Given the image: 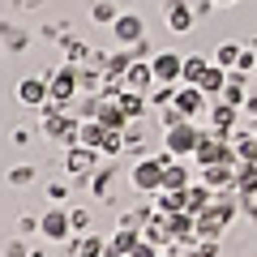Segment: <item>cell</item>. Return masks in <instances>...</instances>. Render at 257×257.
I'll use <instances>...</instances> for the list:
<instances>
[{
    "label": "cell",
    "mask_w": 257,
    "mask_h": 257,
    "mask_svg": "<svg viewBox=\"0 0 257 257\" xmlns=\"http://www.w3.org/2000/svg\"><path fill=\"white\" fill-rule=\"evenodd\" d=\"M77 128H82V120L69 107H60V103L39 107V133H43L47 142H60V146L69 150V146H77Z\"/></svg>",
    "instance_id": "cell-1"
},
{
    "label": "cell",
    "mask_w": 257,
    "mask_h": 257,
    "mask_svg": "<svg viewBox=\"0 0 257 257\" xmlns=\"http://www.w3.org/2000/svg\"><path fill=\"white\" fill-rule=\"evenodd\" d=\"M172 150H163V155H142L138 163H133V172H128V180H133V189L138 193H150L155 197L159 189H163V167L172 163Z\"/></svg>",
    "instance_id": "cell-2"
},
{
    "label": "cell",
    "mask_w": 257,
    "mask_h": 257,
    "mask_svg": "<svg viewBox=\"0 0 257 257\" xmlns=\"http://www.w3.org/2000/svg\"><path fill=\"white\" fill-rule=\"evenodd\" d=\"M82 64H69L64 60L60 69L47 73V103H60V107H73V99L82 94V77H77Z\"/></svg>",
    "instance_id": "cell-3"
},
{
    "label": "cell",
    "mask_w": 257,
    "mask_h": 257,
    "mask_svg": "<svg viewBox=\"0 0 257 257\" xmlns=\"http://www.w3.org/2000/svg\"><path fill=\"white\" fill-rule=\"evenodd\" d=\"M197 142H202L197 120H184V124H176V128H167V133H163V150H172L176 159H193Z\"/></svg>",
    "instance_id": "cell-4"
},
{
    "label": "cell",
    "mask_w": 257,
    "mask_h": 257,
    "mask_svg": "<svg viewBox=\"0 0 257 257\" xmlns=\"http://www.w3.org/2000/svg\"><path fill=\"white\" fill-rule=\"evenodd\" d=\"M39 236L47 244H64V240H73V223H69V210L64 206H52V210L39 219Z\"/></svg>",
    "instance_id": "cell-5"
},
{
    "label": "cell",
    "mask_w": 257,
    "mask_h": 257,
    "mask_svg": "<svg viewBox=\"0 0 257 257\" xmlns=\"http://www.w3.org/2000/svg\"><path fill=\"white\" fill-rule=\"evenodd\" d=\"M99 150L90 146H69L64 150V172H69V180H90V172L99 167Z\"/></svg>",
    "instance_id": "cell-6"
},
{
    "label": "cell",
    "mask_w": 257,
    "mask_h": 257,
    "mask_svg": "<svg viewBox=\"0 0 257 257\" xmlns=\"http://www.w3.org/2000/svg\"><path fill=\"white\" fill-rule=\"evenodd\" d=\"M163 22L172 35H189L197 26V9H193L189 0H163Z\"/></svg>",
    "instance_id": "cell-7"
},
{
    "label": "cell",
    "mask_w": 257,
    "mask_h": 257,
    "mask_svg": "<svg viewBox=\"0 0 257 257\" xmlns=\"http://www.w3.org/2000/svg\"><path fill=\"white\" fill-rule=\"evenodd\" d=\"M150 69H155V82L180 86V77H184V56H176V52H155V56H150Z\"/></svg>",
    "instance_id": "cell-8"
},
{
    "label": "cell",
    "mask_w": 257,
    "mask_h": 257,
    "mask_svg": "<svg viewBox=\"0 0 257 257\" xmlns=\"http://www.w3.org/2000/svg\"><path fill=\"white\" fill-rule=\"evenodd\" d=\"M206 120H210V128H219L223 138H236L240 107H236V103H223V99H210V107H206Z\"/></svg>",
    "instance_id": "cell-9"
},
{
    "label": "cell",
    "mask_w": 257,
    "mask_h": 257,
    "mask_svg": "<svg viewBox=\"0 0 257 257\" xmlns=\"http://www.w3.org/2000/svg\"><path fill=\"white\" fill-rule=\"evenodd\" d=\"M176 107H180L189 120H197L206 107H210V99L202 94V86H189V82H180V86H176Z\"/></svg>",
    "instance_id": "cell-10"
},
{
    "label": "cell",
    "mask_w": 257,
    "mask_h": 257,
    "mask_svg": "<svg viewBox=\"0 0 257 257\" xmlns=\"http://www.w3.org/2000/svg\"><path fill=\"white\" fill-rule=\"evenodd\" d=\"M111 30H116V43L120 47H133L138 39H146V22H142L138 13H120V18L111 22Z\"/></svg>",
    "instance_id": "cell-11"
},
{
    "label": "cell",
    "mask_w": 257,
    "mask_h": 257,
    "mask_svg": "<svg viewBox=\"0 0 257 257\" xmlns=\"http://www.w3.org/2000/svg\"><path fill=\"white\" fill-rule=\"evenodd\" d=\"M18 103L22 107H47V77H22L18 82Z\"/></svg>",
    "instance_id": "cell-12"
},
{
    "label": "cell",
    "mask_w": 257,
    "mask_h": 257,
    "mask_svg": "<svg viewBox=\"0 0 257 257\" xmlns=\"http://www.w3.org/2000/svg\"><path fill=\"white\" fill-rule=\"evenodd\" d=\"M138 240H142V231H133V227H116V231L107 236L103 257H128L133 248H138Z\"/></svg>",
    "instance_id": "cell-13"
},
{
    "label": "cell",
    "mask_w": 257,
    "mask_h": 257,
    "mask_svg": "<svg viewBox=\"0 0 257 257\" xmlns=\"http://www.w3.org/2000/svg\"><path fill=\"white\" fill-rule=\"evenodd\" d=\"M124 90H142V94L155 90V69H150V60H133V64H128V73H124Z\"/></svg>",
    "instance_id": "cell-14"
},
{
    "label": "cell",
    "mask_w": 257,
    "mask_h": 257,
    "mask_svg": "<svg viewBox=\"0 0 257 257\" xmlns=\"http://www.w3.org/2000/svg\"><path fill=\"white\" fill-rule=\"evenodd\" d=\"M90 193L99 202H116V167H94L90 172Z\"/></svg>",
    "instance_id": "cell-15"
},
{
    "label": "cell",
    "mask_w": 257,
    "mask_h": 257,
    "mask_svg": "<svg viewBox=\"0 0 257 257\" xmlns=\"http://www.w3.org/2000/svg\"><path fill=\"white\" fill-rule=\"evenodd\" d=\"M210 202H214V189L206 180H193L189 189H184V210H189V214H202Z\"/></svg>",
    "instance_id": "cell-16"
},
{
    "label": "cell",
    "mask_w": 257,
    "mask_h": 257,
    "mask_svg": "<svg viewBox=\"0 0 257 257\" xmlns=\"http://www.w3.org/2000/svg\"><path fill=\"white\" fill-rule=\"evenodd\" d=\"M94 120H99L103 128H116V133H124V128L133 124V120L124 116V107H120V99H103V107H99V116H94Z\"/></svg>",
    "instance_id": "cell-17"
},
{
    "label": "cell",
    "mask_w": 257,
    "mask_h": 257,
    "mask_svg": "<svg viewBox=\"0 0 257 257\" xmlns=\"http://www.w3.org/2000/svg\"><path fill=\"white\" fill-rule=\"evenodd\" d=\"M103 248H107V240L90 236V231H82V236L69 240V257H103Z\"/></svg>",
    "instance_id": "cell-18"
},
{
    "label": "cell",
    "mask_w": 257,
    "mask_h": 257,
    "mask_svg": "<svg viewBox=\"0 0 257 257\" xmlns=\"http://www.w3.org/2000/svg\"><path fill=\"white\" fill-rule=\"evenodd\" d=\"M202 172V180L210 184L214 193H223V189H236V167H223V163H214V167H197Z\"/></svg>",
    "instance_id": "cell-19"
},
{
    "label": "cell",
    "mask_w": 257,
    "mask_h": 257,
    "mask_svg": "<svg viewBox=\"0 0 257 257\" xmlns=\"http://www.w3.org/2000/svg\"><path fill=\"white\" fill-rule=\"evenodd\" d=\"M227 73H231V69H223V64H214V60H210V69H206L202 82H197L206 99H219V94H223V86H227Z\"/></svg>",
    "instance_id": "cell-20"
},
{
    "label": "cell",
    "mask_w": 257,
    "mask_h": 257,
    "mask_svg": "<svg viewBox=\"0 0 257 257\" xmlns=\"http://www.w3.org/2000/svg\"><path fill=\"white\" fill-rule=\"evenodd\" d=\"M120 107H124L128 120H142V116L150 111V94H142V90H124V94H120Z\"/></svg>",
    "instance_id": "cell-21"
},
{
    "label": "cell",
    "mask_w": 257,
    "mask_h": 257,
    "mask_svg": "<svg viewBox=\"0 0 257 257\" xmlns=\"http://www.w3.org/2000/svg\"><path fill=\"white\" fill-rule=\"evenodd\" d=\"M189 184H193V172L180 159H172V163L163 167V189H189Z\"/></svg>",
    "instance_id": "cell-22"
},
{
    "label": "cell",
    "mask_w": 257,
    "mask_h": 257,
    "mask_svg": "<svg viewBox=\"0 0 257 257\" xmlns=\"http://www.w3.org/2000/svg\"><path fill=\"white\" fill-rule=\"evenodd\" d=\"M103 138H107V128H103L99 120H82V128H77V146L99 150V146H103Z\"/></svg>",
    "instance_id": "cell-23"
},
{
    "label": "cell",
    "mask_w": 257,
    "mask_h": 257,
    "mask_svg": "<svg viewBox=\"0 0 257 257\" xmlns=\"http://www.w3.org/2000/svg\"><path fill=\"white\" fill-rule=\"evenodd\" d=\"M236 193L240 197H257V163H240L236 167Z\"/></svg>",
    "instance_id": "cell-24"
},
{
    "label": "cell",
    "mask_w": 257,
    "mask_h": 257,
    "mask_svg": "<svg viewBox=\"0 0 257 257\" xmlns=\"http://www.w3.org/2000/svg\"><path fill=\"white\" fill-rule=\"evenodd\" d=\"M236 155H240V163H257V128H248V133H240L236 128Z\"/></svg>",
    "instance_id": "cell-25"
},
{
    "label": "cell",
    "mask_w": 257,
    "mask_h": 257,
    "mask_svg": "<svg viewBox=\"0 0 257 257\" xmlns=\"http://www.w3.org/2000/svg\"><path fill=\"white\" fill-rule=\"evenodd\" d=\"M99 107H103V94H77L69 111H73L77 120H94V116H99Z\"/></svg>",
    "instance_id": "cell-26"
},
{
    "label": "cell",
    "mask_w": 257,
    "mask_h": 257,
    "mask_svg": "<svg viewBox=\"0 0 257 257\" xmlns=\"http://www.w3.org/2000/svg\"><path fill=\"white\" fill-rule=\"evenodd\" d=\"M0 43H5V52H26V30L22 26H13V22H5V26H0Z\"/></svg>",
    "instance_id": "cell-27"
},
{
    "label": "cell",
    "mask_w": 257,
    "mask_h": 257,
    "mask_svg": "<svg viewBox=\"0 0 257 257\" xmlns=\"http://www.w3.org/2000/svg\"><path fill=\"white\" fill-rule=\"evenodd\" d=\"M206 69H210V60H206V56H184V77H180V82L197 86V82H202V73H206Z\"/></svg>",
    "instance_id": "cell-28"
},
{
    "label": "cell",
    "mask_w": 257,
    "mask_h": 257,
    "mask_svg": "<svg viewBox=\"0 0 257 257\" xmlns=\"http://www.w3.org/2000/svg\"><path fill=\"white\" fill-rule=\"evenodd\" d=\"M77 77H82V94H99L103 90V69H94V64H82Z\"/></svg>",
    "instance_id": "cell-29"
},
{
    "label": "cell",
    "mask_w": 257,
    "mask_h": 257,
    "mask_svg": "<svg viewBox=\"0 0 257 257\" xmlns=\"http://www.w3.org/2000/svg\"><path fill=\"white\" fill-rule=\"evenodd\" d=\"M120 13H116V0H94L90 5V22H99V26H111Z\"/></svg>",
    "instance_id": "cell-30"
},
{
    "label": "cell",
    "mask_w": 257,
    "mask_h": 257,
    "mask_svg": "<svg viewBox=\"0 0 257 257\" xmlns=\"http://www.w3.org/2000/svg\"><path fill=\"white\" fill-rule=\"evenodd\" d=\"M5 180H9L13 189H26V184H35V167L30 163H13L9 172H5Z\"/></svg>",
    "instance_id": "cell-31"
},
{
    "label": "cell",
    "mask_w": 257,
    "mask_h": 257,
    "mask_svg": "<svg viewBox=\"0 0 257 257\" xmlns=\"http://www.w3.org/2000/svg\"><path fill=\"white\" fill-rule=\"evenodd\" d=\"M64 60H69V64H86V60H90V47H86L82 39L69 35V39H64Z\"/></svg>",
    "instance_id": "cell-32"
},
{
    "label": "cell",
    "mask_w": 257,
    "mask_h": 257,
    "mask_svg": "<svg viewBox=\"0 0 257 257\" xmlns=\"http://www.w3.org/2000/svg\"><path fill=\"white\" fill-rule=\"evenodd\" d=\"M128 64H133V52H128V47H120V52H111V60H107V69H103V73L124 77V73H128Z\"/></svg>",
    "instance_id": "cell-33"
},
{
    "label": "cell",
    "mask_w": 257,
    "mask_h": 257,
    "mask_svg": "<svg viewBox=\"0 0 257 257\" xmlns=\"http://www.w3.org/2000/svg\"><path fill=\"white\" fill-rule=\"evenodd\" d=\"M167 103H176V86H167V82H155V90H150V107H167Z\"/></svg>",
    "instance_id": "cell-34"
},
{
    "label": "cell",
    "mask_w": 257,
    "mask_h": 257,
    "mask_svg": "<svg viewBox=\"0 0 257 257\" xmlns=\"http://www.w3.org/2000/svg\"><path fill=\"white\" fill-rule=\"evenodd\" d=\"M184 120H189V116H184V111L176 107V103H167V107H159V124H163V133H167V128H176V124H184Z\"/></svg>",
    "instance_id": "cell-35"
},
{
    "label": "cell",
    "mask_w": 257,
    "mask_h": 257,
    "mask_svg": "<svg viewBox=\"0 0 257 257\" xmlns=\"http://www.w3.org/2000/svg\"><path fill=\"white\" fill-rule=\"evenodd\" d=\"M120 150H124V133H116V128H107V138H103V146H99V155H107V159H116Z\"/></svg>",
    "instance_id": "cell-36"
},
{
    "label": "cell",
    "mask_w": 257,
    "mask_h": 257,
    "mask_svg": "<svg viewBox=\"0 0 257 257\" xmlns=\"http://www.w3.org/2000/svg\"><path fill=\"white\" fill-rule=\"evenodd\" d=\"M236 60H240V47H236V43H219L214 64H223V69H236Z\"/></svg>",
    "instance_id": "cell-37"
},
{
    "label": "cell",
    "mask_w": 257,
    "mask_h": 257,
    "mask_svg": "<svg viewBox=\"0 0 257 257\" xmlns=\"http://www.w3.org/2000/svg\"><path fill=\"white\" fill-rule=\"evenodd\" d=\"M69 223H73L77 236H82V231H90V210H86V206H69Z\"/></svg>",
    "instance_id": "cell-38"
},
{
    "label": "cell",
    "mask_w": 257,
    "mask_h": 257,
    "mask_svg": "<svg viewBox=\"0 0 257 257\" xmlns=\"http://www.w3.org/2000/svg\"><path fill=\"white\" fill-rule=\"evenodd\" d=\"M236 69H240V73H257V56L248 52V47H240V60H236Z\"/></svg>",
    "instance_id": "cell-39"
},
{
    "label": "cell",
    "mask_w": 257,
    "mask_h": 257,
    "mask_svg": "<svg viewBox=\"0 0 257 257\" xmlns=\"http://www.w3.org/2000/svg\"><path fill=\"white\" fill-rule=\"evenodd\" d=\"M193 257H219V240H197L193 244Z\"/></svg>",
    "instance_id": "cell-40"
},
{
    "label": "cell",
    "mask_w": 257,
    "mask_h": 257,
    "mask_svg": "<svg viewBox=\"0 0 257 257\" xmlns=\"http://www.w3.org/2000/svg\"><path fill=\"white\" fill-rule=\"evenodd\" d=\"M47 197H52V202H64V197H69V180H52L47 184Z\"/></svg>",
    "instance_id": "cell-41"
},
{
    "label": "cell",
    "mask_w": 257,
    "mask_h": 257,
    "mask_svg": "<svg viewBox=\"0 0 257 257\" xmlns=\"http://www.w3.org/2000/svg\"><path fill=\"white\" fill-rule=\"evenodd\" d=\"M35 231H39V219L35 214H22L18 219V236H35Z\"/></svg>",
    "instance_id": "cell-42"
},
{
    "label": "cell",
    "mask_w": 257,
    "mask_h": 257,
    "mask_svg": "<svg viewBox=\"0 0 257 257\" xmlns=\"http://www.w3.org/2000/svg\"><path fill=\"white\" fill-rule=\"evenodd\" d=\"M240 214H244L248 223H257V197H240Z\"/></svg>",
    "instance_id": "cell-43"
},
{
    "label": "cell",
    "mask_w": 257,
    "mask_h": 257,
    "mask_svg": "<svg viewBox=\"0 0 257 257\" xmlns=\"http://www.w3.org/2000/svg\"><path fill=\"white\" fill-rule=\"evenodd\" d=\"M5 257H30V248H26V244H22V240H18V236H13V240H9V244H5Z\"/></svg>",
    "instance_id": "cell-44"
},
{
    "label": "cell",
    "mask_w": 257,
    "mask_h": 257,
    "mask_svg": "<svg viewBox=\"0 0 257 257\" xmlns=\"http://www.w3.org/2000/svg\"><path fill=\"white\" fill-rule=\"evenodd\" d=\"M128 257H159V244H150V240H138V248Z\"/></svg>",
    "instance_id": "cell-45"
},
{
    "label": "cell",
    "mask_w": 257,
    "mask_h": 257,
    "mask_svg": "<svg viewBox=\"0 0 257 257\" xmlns=\"http://www.w3.org/2000/svg\"><path fill=\"white\" fill-rule=\"evenodd\" d=\"M128 52H133V60H150V56H155V52H150V43H146V39H138V43L128 47Z\"/></svg>",
    "instance_id": "cell-46"
},
{
    "label": "cell",
    "mask_w": 257,
    "mask_h": 257,
    "mask_svg": "<svg viewBox=\"0 0 257 257\" xmlns=\"http://www.w3.org/2000/svg\"><path fill=\"white\" fill-rule=\"evenodd\" d=\"M244 111H248V116L257 120V94H248V99H244Z\"/></svg>",
    "instance_id": "cell-47"
},
{
    "label": "cell",
    "mask_w": 257,
    "mask_h": 257,
    "mask_svg": "<svg viewBox=\"0 0 257 257\" xmlns=\"http://www.w3.org/2000/svg\"><path fill=\"white\" fill-rule=\"evenodd\" d=\"M214 5H236V0H214Z\"/></svg>",
    "instance_id": "cell-48"
},
{
    "label": "cell",
    "mask_w": 257,
    "mask_h": 257,
    "mask_svg": "<svg viewBox=\"0 0 257 257\" xmlns=\"http://www.w3.org/2000/svg\"><path fill=\"white\" fill-rule=\"evenodd\" d=\"M253 128H257V120H253Z\"/></svg>",
    "instance_id": "cell-49"
}]
</instances>
